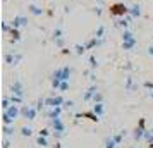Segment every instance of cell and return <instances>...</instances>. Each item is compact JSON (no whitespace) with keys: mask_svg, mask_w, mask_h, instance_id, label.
I'll list each match as a JSON object with an SVG mask.
<instances>
[{"mask_svg":"<svg viewBox=\"0 0 153 148\" xmlns=\"http://www.w3.org/2000/svg\"><path fill=\"white\" fill-rule=\"evenodd\" d=\"M126 136V131H120L119 134H114V140L117 141V145H120V141H122V138Z\"/></svg>","mask_w":153,"mask_h":148,"instance_id":"52a82bcc","label":"cell"},{"mask_svg":"<svg viewBox=\"0 0 153 148\" xmlns=\"http://www.w3.org/2000/svg\"><path fill=\"white\" fill-rule=\"evenodd\" d=\"M52 124H53V129H55V133H60V134L64 133V126H62V122L57 119V117L53 119V122H52Z\"/></svg>","mask_w":153,"mask_h":148,"instance_id":"6da1fadb","label":"cell"},{"mask_svg":"<svg viewBox=\"0 0 153 148\" xmlns=\"http://www.w3.org/2000/svg\"><path fill=\"white\" fill-rule=\"evenodd\" d=\"M9 147H10V143H9V141H4V147L2 148H9Z\"/></svg>","mask_w":153,"mask_h":148,"instance_id":"7c38bea8","label":"cell"},{"mask_svg":"<svg viewBox=\"0 0 153 148\" xmlns=\"http://www.w3.org/2000/svg\"><path fill=\"white\" fill-rule=\"evenodd\" d=\"M4 131H5V134H7V136H10V134H12V127H9V124H7Z\"/></svg>","mask_w":153,"mask_h":148,"instance_id":"9c48e42d","label":"cell"},{"mask_svg":"<svg viewBox=\"0 0 153 148\" xmlns=\"http://www.w3.org/2000/svg\"><path fill=\"white\" fill-rule=\"evenodd\" d=\"M21 133H22V136H31V129L29 127H22Z\"/></svg>","mask_w":153,"mask_h":148,"instance_id":"ba28073f","label":"cell"},{"mask_svg":"<svg viewBox=\"0 0 153 148\" xmlns=\"http://www.w3.org/2000/svg\"><path fill=\"white\" fill-rule=\"evenodd\" d=\"M40 134H42V136H48V129H42V131H40Z\"/></svg>","mask_w":153,"mask_h":148,"instance_id":"8fae6325","label":"cell"},{"mask_svg":"<svg viewBox=\"0 0 153 148\" xmlns=\"http://www.w3.org/2000/svg\"><path fill=\"white\" fill-rule=\"evenodd\" d=\"M55 148H62V145H60V143H57V145H55Z\"/></svg>","mask_w":153,"mask_h":148,"instance_id":"5bb4252c","label":"cell"},{"mask_svg":"<svg viewBox=\"0 0 153 148\" xmlns=\"http://www.w3.org/2000/svg\"><path fill=\"white\" fill-rule=\"evenodd\" d=\"M148 145H150V148H153V136H152V140L148 141Z\"/></svg>","mask_w":153,"mask_h":148,"instance_id":"4fadbf2b","label":"cell"},{"mask_svg":"<svg viewBox=\"0 0 153 148\" xmlns=\"http://www.w3.org/2000/svg\"><path fill=\"white\" fill-rule=\"evenodd\" d=\"M105 148H117V141L114 140V136L105 140Z\"/></svg>","mask_w":153,"mask_h":148,"instance_id":"7a4b0ae2","label":"cell"},{"mask_svg":"<svg viewBox=\"0 0 153 148\" xmlns=\"http://www.w3.org/2000/svg\"><path fill=\"white\" fill-rule=\"evenodd\" d=\"M95 112H97L98 115H100V114L103 112V109H102V105H97V107H95Z\"/></svg>","mask_w":153,"mask_h":148,"instance_id":"30bf717a","label":"cell"},{"mask_svg":"<svg viewBox=\"0 0 153 148\" xmlns=\"http://www.w3.org/2000/svg\"><path fill=\"white\" fill-rule=\"evenodd\" d=\"M141 138H145V131H143V127H138L134 131V140H141Z\"/></svg>","mask_w":153,"mask_h":148,"instance_id":"5b68a950","label":"cell"},{"mask_svg":"<svg viewBox=\"0 0 153 148\" xmlns=\"http://www.w3.org/2000/svg\"><path fill=\"white\" fill-rule=\"evenodd\" d=\"M36 143L40 145V147H48V140H47V136H38V140H36Z\"/></svg>","mask_w":153,"mask_h":148,"instance_id":"277c9868","label":"cell"},{"mask_svg":"<svg viewBox=\"0 0 153 148\" xmlns=\"http://www.w3.org/2000/svg\"><path fill=\"white\" fill-rule=\"evenodd\" d=\"M22 114H24L28 119H31V120L35 119V115H36V112L33 110V109H24V110H22Z\"/></svg>","mask_w":153,"mask_h":148,"instance_id":"3957f363","label":"cell"},{"mask_svg":"<svg viewBox=\"0 0 153 148\" xmlns=\"http://www.w3.org/2000/svg\"><path fill=\"white\" fill-rule=\"evenodd\" d=\"M5 114H7L9 117H10V119L14 120L16 117H17V109H14V107H12V109H9V110H7V112H5Z\"/></svg>","mask_w":153,"mask_h":148,"instance_id":"8992f818","label":"cell"}]
</instances>
